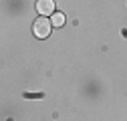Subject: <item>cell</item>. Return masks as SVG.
<instances>
[{
	"instance_id": "3957f363",
	"label": "cell",
	"mask_w": 127,
	"mask_h": 121,
	"mask_svg": "<svg viewBox=\"0 0 127 121\" xmlns=\"http://www.w3.org/2000/svg\"><path fill=\"white\" fill-rule=\"evenodd\" d=\"M51 22H53V26H63V24H65V14H63V12H55Z\"/></svg>"
},
{
	"instance_id": "277c9868",
	"label": "cell",
	"mask_w": 127,
	"mask_h": 121,
	"mask_svg": "<svg viewBox=\"0 0 127 121\" xmlns=\"http://www.w3.org/2000/svg\"><path fill=\"white\" fill-rule=\"evenodd\" d=\"M24 97H28V99H40L42 93H24Z\"/></svg>"
},
{
	"instance_id": "6da1fadb",
	"label": "cell",
	"mask_w": 127,
	"mask_h": 121,
	"mask_svg": "<svg viewBox=\"0 0 127 121\" xmlns=\"http://www.w3.org/2000/svg\"><path fill=\"white\" fill-rule=\"evenodd\" d=\"M51 26H53V22L46 18V16H40V18H36L34 20V24H32V32H34V36L36 38H46L51 34Z\"/></svg>"
},
{
	"instance_id": "7a4b0ae2",
	"label": "cell",
	"mask_w": 127,
	"mask_h": 121,
	"mask_svg": "<svg viewBox=\"0 0 127 121\" xmlns=\"http://www.w3.org/2000/svg\"><path fill=\"white\" fill-rule=\"evenodd\" d=\"M36 10L40 16L55 14V0H36Z\"/></svg>"
}]
</instances>
